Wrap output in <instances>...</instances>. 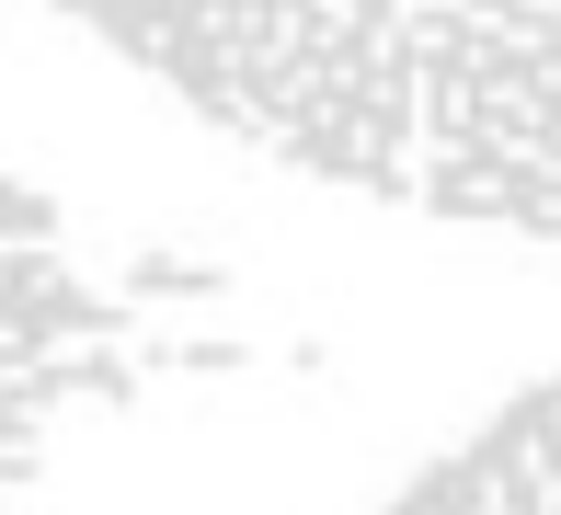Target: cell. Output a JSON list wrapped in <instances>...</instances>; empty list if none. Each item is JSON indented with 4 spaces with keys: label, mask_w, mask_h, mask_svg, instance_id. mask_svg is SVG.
Instances as JSON below:
<instances>
[{
    "label": "cell",
    "mask_w": 561,
    "mask_h": 515,
    "mask_svg": "<svg viewBox=\"0 0 561 515\" xmlns=\"http://www.w3.org/2000/svg\"><path fill=\"white\" fill-rule=\"evenodd\" d=\"M390 515H561V378L527 390L516 412H493V424L458 458H436Z\"/></svg>",
    "instance_id": "7a4b0ae2"
},
{
    "label": "cell",
    "mask_w": 561,
    "mask_h": 515,
    "mask_svg": "<svg viewBox=\"0 0 561 515\" xmlns=\"http://www.w3.org/2000/svg\"><path fill=\"white\" fill-rule=\"evenodd\" d=\"M149 81L298 172L561 229V0H69Z\"/></svg>",
    "instance_id": "6da1fadb"
}]
</instances>
